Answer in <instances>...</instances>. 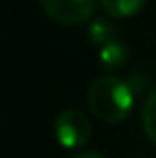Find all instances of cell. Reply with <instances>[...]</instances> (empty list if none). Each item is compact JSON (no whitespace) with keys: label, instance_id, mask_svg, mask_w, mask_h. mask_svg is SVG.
<instances>
[{"label":"cell","instance_id":"7","mask_svg":"<svg viewBox=\"0 0 156 158\" xmlns=\"http://www.w3.org/2000/svg\"><path fill=\"white\" fill-rule=\"evenodd\" d=\"M90 36H92L94 43L107 45V43H111L109 36H113V28H111V24H107V22H94L92 28H90Z\"/></svg>","mask_w":156,"mask_h":158},{"label":"cell","instance_id":"4","mask_svg":"<svg viewBox=\"0 0 156 158\" xmlns=\"http://www.w3.org/2000/svg\"><path fill=\"white\" fill-rule=\"evenodd\" d=\"M148 0H101L103 11L113 19H129L141 13Z\"/></svg>","mask_w":156,"mask_h":158},{"label":"cell","instance_id":"5","mask_svg":"<svg viewBox=\"0 0 156 158\" xmlns=\"http://www.w3.org/2000/svg\"><path fill=\"white\" fill-rule=\"evenodd\" d=\"M141 126L145 137L156 143V88L145 96V103L141 107Z\"/></svg>","mask_w":156,"mask_h":158},{"label":"cell","instance_id":"1","mask_svg":"<svg viewBox=\"0 0 156 158\" xmlns=\"http://www.w3.org/2000/svg\"><path fill=\"white\" fill-rule=\"evenodd\" d=\"M135 96L124 79L116 75H101L88 88V107L105 124H118L126 120L133 109Z\"/></svg>","mask_w":156,"mask_h":158},{"label":"cell","instance_id":"3","mask_svg":"<svg viewBox=\"0 0 156 158\" xmlns=\"http://www.w3.org/2000/svg\"><path fill=\"white\" fill-rule=\"evenodd\" d=\"M45 15L64 26H77L88 22L94 11L99 0H39Z\"/></svg>","mask_w":156,"mask_h":158},{"label":"cell","instance_id":"2","mask_svg":"<svg viewBox=\"0 0 156 158\" xmlns=\"http://www.w3.org/2000/svg\"><path fill=\"white\" fill-rule=\"evenodd\" d=\"M56 139L62 148L66 150H79L83 148L90 137H92V122L86 118L83 111L79 109H66L56 118L53 124Z\"/></svg>","mask_w":156,"mask_h":158},{"label":"cell","instance_id":"6","mask_svg":"<svg viewBox=\"0 0 156 158\" xmlns=\"http://www.w3.org/2000/svg\"><path fill=\"white\" fill-rule=\"evenodd\" d=\"M126 58H129L126 47L122 43H118V41L107 43V45H103V49H101V64H103L105 69H109V71L111 69H120L126 62Z\"/></svg>","mask_w":156,"mask_h":158},{"label":"cell","instance_id":"8","mask_svg":"<svg viewBox=\"0 0 156 158\" xmlns=\"http://www.w3.org/2000/svg\"><path fill=\"white\" fill-rule=\"evenodd\" d=\"M71 158H105V156H101L99 152H79V154H75Z\"/></svg>","mask_w":156,"mask_h":158}]
</instances>
